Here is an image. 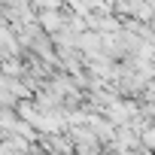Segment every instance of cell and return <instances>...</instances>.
I'll return each mask as SVG.
<instances>
[{
  "instance_id": "7a4b0ae2",
  "label": "cell",
  "mask_w": 155,
  "mask_h": 155,
  "mask_svg": "<svg viewBox=\"0 0 155 155\" xmlns=\"http://www.w3.org/2000/svg\"><path fill=\"white\" fill-rule=\"evenodd\" d=\"M79 52H82L88 61L97 58V55H104V37L94 34V31H85V34L79 37Z\"/></svg>"
},
{
  "instance_id": "277c9868",
  "label": "cell",
  "mask_w": 155,
  "mask_h": 155,
  "mask_svg": "<svg viewBox=\"0 0 155 155\" xmlns=\"http://www.w3.org/2000/svg\"><path fill=\"white\" fill-rule=\"evenodd\" d=\"M140 104H152L155 107V79L146 85V91H143V97H140Z\"/></svg>"
},
{
  "instance_id": "3957f363",
  "label": "cell",
  "mask_w": 155,
  "mask_h": 155,
  "mask_svg": "<svg viewBox=\"0 0 155 155\" xmlns=\"http://www.w3.org/2000/svg\"><path fill=\"white\" fill-rule=\"evenodd\" d=\"M143 149L155 155V125H152V128H149V131L143 134Z\"/></svg>"
},
{
  "instance_id": "6da1fadb",
  "label": "cell",
  "mask_w": 155,
  "mask_h": 155,
  "mask_svg": "<svg viewBox=\"0 0 155 155\" xmlns=\"http://www.w3.org/2000/svg\"><path fill=\"white\" fill-rule=\"evenodd\" d=\"M40 149L46 155H76V146L67 134H46L40 137Z\"/></svg>"
}]
</instances>
